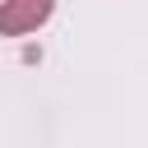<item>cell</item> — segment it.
Returning <instances> with one entry per match:
<instances>
[{
    "instance_id": "6da1fadb",
    "label": "cell",
    "mask_w": 148,
    "mask_h": 148,
    "mask_svg": "<svg viewBox=\"0 0 148 148\" xmlns=\"http://www.w3.org/2000/svg\"><path fill=\"white\" fill-rule=\"evenodd\" d=\"M56 14V0H0V37H28Z\"/></svg>"
}]
</instances>
